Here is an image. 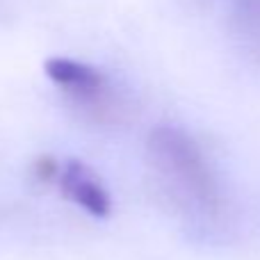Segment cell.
<instances>
[{
  "instance_id": "6da1fadb",
  "label": "cell",
  "mask_w": 260,
  "mask_h": 260,
  "mask_svg": "<svg viewBox=\"0 0 260 260\" xmlns=\"http://www.w3.org/2000/svg\"><path fill=\"white\" fill-rule=\"evenodd\" d=\"M148 157L174 187L187 194L201 210L217 212L221 208L219 185L208 167L199 144L187 133L171 126L155 128L148 135Z\"/></svg>"
},
{
  "instance_id": "7a4b0ae2",
  "label": "cell",
  "mask_w": 260,
  "mask_h": 260,
  "mask_svg": "<svg viewBox=\"0 0 260 260\" xmlns=\"http://www.w3.org/2000/svg\"><path fill=\"white\" fill-rule=\"evenodd\" d=\"M62 194L94 217H108L112 212V199L101 178L87 165L71 160L62 171Z\"/></svg>"
},
{
  "instance_id": "3957f363",
  "label": "cell",
  "mask_w": 260,
  "mask_h": 260,
  "mask_svg": "<svg viewBox=\"0 0 260 260\" xmlns=\"http://www.w3.org/2000/svg\"><path fill=\"white\" fill-rule=\"evenodd\" d=\"M44 69H46V76L55 85L64 87V89L71 91L80 101H96L103 94L105 78L94 67H89V64H82L67 57H50Z\"/></svg>"
},
{
  "instance_id": "277c9868",
  "label": "cell",
  "mask_w": 260,
  "mask_h": 260,
  "mask_svg": "<svg viewBox=\"0 0 260 260\" xmlns=\"http://www.w3.org/2000/svg\"><path fill=\"white\" fill-rule=\"evenodd\" d=\"M35 176L39 180H53L55 176H57V162L53 160V157H39V160L35 162Z\"/></svg>"
}]
</instances>
